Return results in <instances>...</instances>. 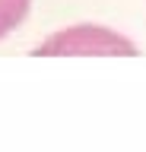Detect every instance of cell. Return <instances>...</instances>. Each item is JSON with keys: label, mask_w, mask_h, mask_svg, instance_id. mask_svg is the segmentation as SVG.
<instances>
[{"label": "cell", "mask_w": 146, "mask_h": 152, "mask_svg": "<svg viewBox=\"0 0 146 152\" xmlns=\"http://www.w3.org/2000/svg\"><path fill=\"white\" fill-rule=\"evenodd\" d=\"M38 54H136V48L124 35H114L102 26H76L45 41Z\"/></svg>", "instance_id": "obj_1"}, {"label": "cell", "mask_w": 146, "mask_h": 152, "mask_svg": "<svg viewBox=\"0 0 146 152\" xmlns=\"http://www.w3.org/2000/svg\"><path fill=\"white\" fill-rule=\"evenodd\" d=\"M32 0H0V38L10 35L29 13Z\"/></svg>", "instance_id": "obj_2"}]
</instances>
